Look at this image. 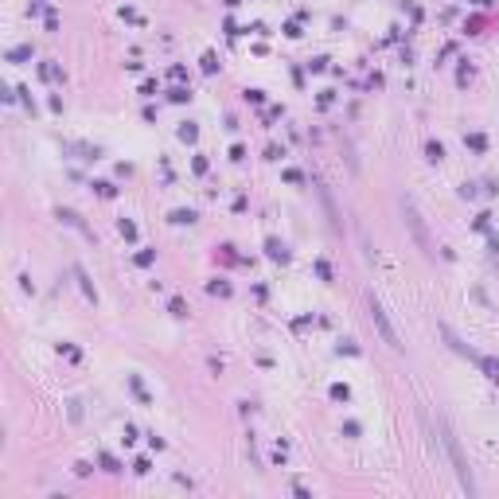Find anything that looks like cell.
I'll use <instances>...</instances> for the list:
<instances>
[{"label":"cell","mask_w":499,"mask_h":499,"mask_svg":"<svg viewBox=\"0 0 499 499\" xmlns=\"http://www.w3.org/2000/svg\"><path fill=\"white\" fill-rule=\"evenodd\" d=\"M441 433H445V448H448V457H453V465H457V476H460V484H465L468 491H476V480H472V468H468V460H465V453H460V441H457V433L448 429V425H441Z\"/></svg>","instance_id":"1"},{"label":"cell","mask_w":499,"mask_h":499,"mask_svg":"<svg viewBox=\"0 0 499 499\" xmlns=\"http://www.w3.org/2000/svg\"><path fill=\"white\" fill-rule=\"evenodd\" d=\"M406 222H410V230H414V238H417V242H422V250H425V254H433V242H429V234H425L422 219H417L414 203H406Z\"/></svg>","instance_id":"3"},{"label":"cell","mask_w":499,"mask_h":499,"mask_svg":"<svg viewBox=\"0 0 499 499\" xmlns=\"http://www.w3.org/2000/svg\"><path fill=\"white\" fill-rule=\"evenodd\" d=\"M371 320L379 324L382 339H386L390 347H402V343H398V336H394V328H390V320H386V312H382V305H379V301H374V296H371Z\"/></svg>","instance_id":"2"}]
</instances>
